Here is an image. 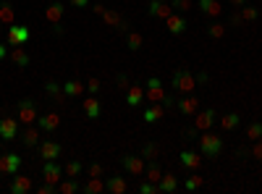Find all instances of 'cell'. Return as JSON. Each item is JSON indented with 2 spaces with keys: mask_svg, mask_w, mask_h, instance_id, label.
Returning <instances> with one entry per match:
<instances>
[{
  "mask_svg": "<svg viewBox=\"0 0 262 194\" xmlns=\"http://www.w3.org/2000/svg\"><path fill=\"white\" fill-rule=\"evenodd\" d=\"M58 191H61V194H76V191H79V184L73 181V179L58 181Z\"/></svg>",
  "mask_w": 262,
  "mask_h": 194,
  "instance_id": "cell-35",
  "label": "cell"
},
{
  "mask_svg": "<svg viewBox=\"0 0 262 194\" xmlns=\"http://www.w3.org/2000/svg\"><path fill=\"white\" fill-rule=\"evenodd\" d=\"M18 121L21 123H34L37 121V105L32 97H24V100H18Z\"/></svg>",
  "mask_w": 262,
  "mask_h": 194,
  "instance_id": "cell-4",
  "label": "cell"
},
{
  "mask_svg": "<svg viewBox=\"0 0 262 194\" xmlns=\"http://www.w3.org/2000/svg\"><path fill=\"white\" fill-rule=\"evenodd\" d=\"M126 45H128V50H142V45H144L142 34L139 32H128L126 34Z\"/></svg>",
  "mask_w": 262,
  "mask_h": 194,
  "instance_id": "cell-31",
  "label": "cell"
},
{
  "mask_svg": "<svg viewBox=\"0 0 262 194\" xmlns=\"http://www.w3.org/2000/svg\"><path fill=\"white\" fill-rule=\"evenodd\" d=\"M160 179H163V171H160V165H158L155 160H149V168H147V181L158 184Z\"/></svg>",
  "mask_w": 262,
  "mask_h": 194,
  "instance_id": "cell-33",
  "label": "cell"
},
{
  "mask_svg": "<svg viewBox=\"0 0 262 194\" xmlns=\"http://www.w3.org/2000/svg\"><path fill=\"white\" fill-rule=\"evenodd\" d=\"M0 176H3V171H0Z\"/></svg>",
  "mask_w": 262,
  "mask_h": 194,
  "instance_id": "cell-56",
  "label": "cell"
},
{
  "mask_svg": "<svg viewBox=\"0 0 262 194\" xmlns=\"http://www.w3.org/2000/svg\"><path fill=\"white\" fill-rule=\"evenodd\" d=\"M37 126H40V131H55L61 126V116L58 113H42V116H37Z\"/></svg>",
  "mask_w": 262,
  "mask_h": 194,
  "instance_id": "cell-10",
  "label": "cell"
},
{
  "mask_svg": "<svg viewBox=\"0 0 262 194\" xmlns=\"http://www.w3.org/2000/svg\"><path fill=\"white\" fill-rule=\"evenodd\" d=\"M241 123V118H239V113H226L223 116V121H220V126L226 129V131H233L236 126Z\"/></svg>",
  "mask_w": 262,
  "mask_h": 194,
  "instance_id": "cell-30",
  "label": "cell"
},
{
  "mask_svg": "<svg viewBox=\"0 0 262 194\" xmlns=\"http://www.w3.org/2000/svg\"><path fill=\"white\" fill-rule=\"evenodd\" d=\"M61 155V145L58 142H42L40 145V157L42 160H58Z\"/></svg>",
  "mask_w": 262,
  "mask_h": 194,
  "instance_id": "cell-18",
  "label": "cell"
},
{
  "mask_svg": "<svg viewBox=\"0 0 262 194\" xmlns=\"http://www.w3.org/2000/svg\"><path fill=\"white\" fill-rule=\"evenodd\" d=\"M241 16H244V21H257L259 11H257V8H252V6H241Z\"/></svg>",
  "mask_w": 262,
  "mask_h": 194,
  "instance_id": "cell-41",
  "label": "cell"
},
{
  "mask_svg": "<svg viewBox=\"0 0 262 194\" xmlns=\"http://www.w3.org/2000/svg\"><path fill=\"white\" fill-rule=\"evenodd\" d=\"M0 155H3V152H0Z\"/></svg>",
  "mask_w": 262,
  "mask_h": 194,
  "instance_id": "cell-57",
  "label": "cell"
},
{
  "mask_svg": "<svg viewBox=\"0 0 262 194\" xmlns=\"http://www.w3.org/2000/svg\"><path fill=\"white\" fill-rule=\"evenodd\" d=\"M165 21H168V32H171V34H176V37L186 32V19H184V16H178L176 11H173L171 16H168Z\"/></svg>",
  "mask_w": 262,
  "mask_h": 194,
  "instance_id": "cell-17",
  "label": "cell"
},
{
  "mask_svg": "<svg viewBox=\"0 0 262 194\" xmlns=\"http://www.w3.org/2000/svg\"><path fill=\"white\" fill-rule=\"evenodd\" d=\"M223 34H226V26H223V24H210V26H207V37H213V40H220Z\"/></svg>",
  "mask_w": 262,
  "mask_h": 194,
  "instance_id": "cell-39",
  "label": "cell"
},
{
  "mask_svg": "<svg viewBox=\"0 0 262 194\" xmlns=\"http://www.w3.org/2000/svg\"><path fill=\"white\" fill-rule=\"evenodd\" d=\"M11 61H13L18 68H27V66L32 63V58H29V52L24 50V45H21V47H11Z\"/></svg>",
  "mask_w": 262,
  "mask_h": 194,
  "instance_id": "cell-23",
  "label": "cell"
},
{
  "mask_svg": "<svg viewBox=\"0 0 262 194\" xmlns=\"http://www.w3.org/2000/svg\"><path fill=\"white\" fill-rule=\"evenodd\" d=\"M92 11H95L97 16H102V13H105V6H102V3H95V6H92Z\"/></svg>",
  "mask_w": 262,
  "mask_h": 194,
  "instance_id": "cell-50",
  "label": "cell"
},
{
  "mask_svg": "<svg viewBox=\"0 0 262 194\" xmlns=\"http://www.w3.org/2000/svg\"><path fill=\"white\" fill-rule=\"evenodd\" d=\"M73 8H89V0H68Z\"/></svg>",
  "mask_w": 262,
  "mask_h": 194,
  "instance_id": "cell-49",
  "label": "cell"
},
{
  "mask_svg": "<svg viewBox=\"0 0 262 194\" xmlns=\"http://www.w3.org/2000/svg\"><path fill=\"white\" fill-rule=\"evenodd\" d=\"M158 189H160V194H173L178 189V179L173 173H163V179L158 181Z\"/></svg>",
  "mask_w": 262,
  "mask_h": 194,
  "instance_id": "cell-19",
  "label": "cell"
},
{
  "mask_svg": "<svg viewBox=\"0 0 262 194\" xmlns=\"http://www.w3.org/2000/svg\"><path fill=\"white\" fill-rule=\"evenodd\" d=\"M116 84L121 87V90H128V76H126V74H118V79H116Z\"/></svg>",
  "mask_w": 262,
  "mask_h": 194,
  "instance_id": "cell-48",
  "label": "cell"
},
{
  "mask_svg": "<svg viewBox=\"0 0 262 194\" xmlns=\"http://www.w3.org/2000/svg\"><path fill=\"white\" fill-rule=\"evenodd\" d=\"M0 24H6V26L16 24V11H13V6L8 3V0L0 3Z\"/></svg>",
  "mask_w": 262,
  "mask_h": 194,
  "instance_id": "cell-26",
  "label": "cell"
},
{
  "mask_svg": "<svg viewBox=\"0 0 262 194\" xmlns=\"http://www.w3.org/2000/svg\"><path fill=\"white\" fill-rule=\"evenodd\" d=\"M197 81H202V84H207V81H210V76H207V74H197Z\"/></svg>",
  "mask_w": 262,
  "mask_h": 194,
  "instance_id": "cell-53",
  "label": "cell"
},
{
  "mask_svg": "<svg viewBox=\"0 0 262 194\" xmlns=\"http://www.w3.org/2000/svg\"><path fill=\"white\" fill-rule=\"evenodd\" d=\"M252 157H254V160H259L262 163V139H257V142H254V147H252V152H249Z\"/></svg>",
  "mask_w": 262,
  "mask_h": 194,
  "instance_id": "cell-45",
  "label": "cell"
},
{
  "mask_svg": "<svg viewBox=\"0 0 262 194\" xmlns=\"http://www.w3.org/2000/svg\"><path fill=\"white\" fill-rule=\"evenodd\" d=\"M231 6H236V8H241V6H247V0H231Z\"/></svg>",
  "mask_w": 262,
  "mask_h": 194,
  "instance_id": "cell-54",
  "label": "cell"
},
{
  "mask_svg": "<svg viewBox=\"0 0 262 194\" xmlns=\"http://www.w3.org/2000/svg\"><path fill=\"white\" fill-rule=\"evenodd\" d=\"M144 97H147L149 102H163L165 92H163V81H160L158 76H149V79H147V90H144Z\"/></svg>",
  "mask_w": 262,
  "mask_h": 194,
  "instance_id": "cell-6",
  "label": "cell"
},
{
  "mask_svg": "<svg viewBox=\"0 0 262 194\" xmlns=\"http://www.w3.org/2000/svg\"><path fill=\"white\" fill-rule=\"evenodd\" d=\"M171 8L178 11V13H186V11L194 8V3H192V0H171Z\"/></svg>",
  "mask_w": 262,
  "mask_h": 194,
  "instance_id": "cell-37",
  "label": "cell"
},
{
  "mask_svg": "<svg viewBox=\"0 0 262 194\" xmlns=\"http://www.w3.org/2000/svg\"><path fill=\"white\" fill-rule=\"evenodd\" d=\"M82 191L84 194H100V191H105V181L100 176H89V181L82 186Z\"/></svg>",
  "mask_w": 262,
  "mask_h": 194,
  "instance_id": "cell-28",
  "label": "cell"
},
{
  "mask_svg": "<svg viewBox=\"0 0 262 194\" xmlns=\"http://www.w3.org/2000/svg\"><path fill=\"white\" fill-rule=\"evenodd\" d=\"M84 113L95 121V118H100V113H102V105H100V100L95 97V95H89L87 100H84Z\"/></svg>",
  "mask_w": 262,
  "mask_h": 194,
  "instance_id": "cell-22",
  "label": "cell"
},
{
  "mask_svg": "<svg viewBox=\"0 0 262 194\" xmlns=\"http://www.w3.org/2000/svg\"><path fill=\"white\" fill-rule=\"evenodd\" d=\"M247 139H249V142L262 139V123H259V121H252L249 126H247Z\"/></svg>",
  "mask_w": 262,
  "mask_h": 194,
  "instance_id": "cell-32",
  "label": "cell"
},
{
  "mask_svg": "<svg viewBox=\"0 0 262 194\" xmlns=\"http://www.w3.org/2000/svg\"><path fill=\"white\" fill-rule=\"evenodd\" d=\"M144 100V90H142V87H128V90H126V105H128V108H137V105Z\"/></svg>",
  "mask_w": 262,
  "mask_h": 194,
  "instance_id": "cell-24",
  "label": "cell"
},
{
  "mask_svg": "<svg viewBox=\"0 0 262 194\" xmlns=\"http://www.w3.org/2000/svg\"><path fill=\"white\" fill-rule=\"evenodd\" d=\"M84 92V84L79 81V79H68L66 84H63V95L66 97H79Z\"/></svg>",
  "mask_w": 262,
  "mask_h": 194,
  "instance_id": "cell-29",
  "label": "cell"
},
{
  "mask_svg": "<svg viewBox=\"0 0 262 194\" xmlns=\"http://www.w3.org/2000/svg\"><path fill=\"white\" fill-rule=\"evenodd\" d=\"M18 168H21V155H16V152L0 155V171H3V176H13V173H18Z\"/></svg>",
  "mask_w": 262,
  "mask_h": 194,
  "instance_id": "cell-5",
  "label": "cell"
},
{
  "mask_svg": "<svg viewBox=\"0 0 262 194\" xmlns=\"http://www.w3.org/2000/svg\"><path fill=\"white\" fill-rule=\"evenodd\" d=\"M63 173L68 176V179H76V176L82 173V163H79V160H68V163L63 165Z\"/></svg>",
  "mask_w": 262,
  "mask_h": 194,
  "instance_id": "cell-34",
  "label": "cell"
},
{
  "mask_svg": "<svg viewBox=\"0 0 262 194\" xmlns=\"http://www.w3.org/2000/svg\"><path fill=\"white\" fill-rule=\"evenodd\" d=\"M102 21H105L108 26H118V24H121V16H118L116 11H108V8H105V13H102Z\"/></svg>",
  "mask_w": 262,
  "mask_h": 194,
  "instance_id": "cell-38",
  "label": "cell"
},
{
  "mask_svg": "<svg viewBox=\"0 0 262 194\" xmlns=\"http://www.w3.org/2000/svg\"><path fill=\"white\" fill-rule=\"evenodd\" d=\"M178 110H181V116H194L199 110V100L192 97V95H184L178 100Z\"/></svg>",
  "mask_w": 262,
  "mask_h": 194,
  "instance_id": "cell-16",
  "label": "cell"
},
{
  "mask_svg": "<svg viewBox=\"0 0 262 194\" xmlns=\"http://www.w3.org/2000/svg\"><path fill=\"white\" fill-rule=\"evenodd\" d=\"M29 189H32V179H29V176H16V173H13L11 194H27Z\"/></svg>",
  "mask_w": 262,
  "mask_h": 194,
  "instance_id": "cell-20",
  "label": "cell"
},
{
  "mask_svg": "<svg viewBox=\"0 0 262 194\" xmlns=\"http://www.w3.org/2000/svg\"><path fill=\"white\" fill-rule=\"evenodd\" d=\"M6 52H8V47H6V42H0V61L6 58Z\"/></svg>",
  "mask_w": 262,
  "mask_h": 194,
  "instance_id": "cell-52",
  "label": "cell"
},
{
  "mask_svg": "<svg viewBox=\"0 0 262 194\" xmlns=\"http://www.w3.org/2000/svg\"><path fill=\"white\" fill-rule=\"evenodd\" d=\"M163 108H173V97L165 95V97H163Z\"/></svg>",
  "mask_w": 262,
  "mask_h": 194,
  "instance_id": "cell-51",
  "label": "cell"
},
{
  "mask_svg": "<svg viewBox=\"0 0 262 194\" xmlns=\"http://www.w3.org/2000/svg\"><path fill=\"white\" fill-rule=\"evenodd\" d=\"M194 84H197V76L189 71V68H178V71L173 74V90L181 92V95L194 92Z\"/></svg>",
  "mask_w": 262,
  "mask_h": 194,
  "instance_id": "cell-3",
  "label": "cell"
},
{
  "mask_svg": "<svg viewBox=\"0 0 262 194\" xmlns=\"http://www.w3.org/2000/svg\"><path fill=\"white\" fill-rule=\"evenodd\" d=\"M102 173H105L102 163H92V165H89V176H102Z\"/></svg>",
  "mask_w": 262,
  "mask_h": 194,
  "instance_id": "cell-46",
  "label": "cell"
},
{
  "mask_svg": "<svg viewBox=\"0 0 262 194\" xmlns=\"http://www.w3.org/2000/svg\"><path fill=\"white\" fill-rule=\"evenodd\" d=\"M84 90H87L89 95H95V92H100V79H89V81L84 84Z\"/></svg>",
  "mask_w": 262,
  "mask_h": 194,
  "instance_id": "cell-44",
  "label": "cell"
},
{
  "mask_svg": "<svg viewBox=\"0 0 262 194\" xmlns=\"http://www.w3.org/2000/svg\"><path fill=\"white\" fill-rule=\"evenodd\" d=\"M63 176V168L55 163V160H45V168H42V179L50 181V184H58Z\"/></svg>",
  "mask_w": 262,
  "mask_h": 194,
  "instance_id": "cell-13",
  "label": "cell"
},
{
  "mask_svg": "<svg viewBox=\"0 0 262 194\" xmlns=\"http://www.w3.org/2000/svg\"><path fill=\"white\" fill-rule=\"evenodd\" d=\"M45 92H47L50 97H55V100H61V92H63V87H58L55 81H45Z\"/></svg>",
  "mask_w": 262,
  "mask_h": 194,
  "instance_id": "cell-40",
  "label": "cell"
},
{
  "mask_svg": "<svg viewBox=\"0 0 262 194\" xmlns=\"http://www.w3.org/2000/svg\"><path fill=\"white\" fill-rule=\"evenodd\" d=\"M215 123V110H197L194 113V129L197 131H210Z\"/></svg>",
  "mask_w": 262,
  "mask_h": 194,
  "instance_id": "cell-9",
  "label": "cell"
},
{
  "mask_svg": "<svg viewBox=\"0 0 262 194\" xmlns=\"http://www.w3.org/2000/svg\"><path fill=\"white\" fill-rule=\"evenodd\" d=\"M244 24V16H241V11H233V16H231V26H241Z\"/></svg>",
  "mask_w": 262,
  "mask_h": 194,
  "instance_id": "cell-47",
  "label": "cell"
},
{
  "mask_svg": "<svg viewBox=\"0 0 262 194\" xmlns=\"http://www.w3.org/2000/svg\"><path fill=\"white\" fill-rule=\"evenodd\" d=\"M199 152L204 157H210V160H215V157L223 152V139L218 134H202L199 136Z\"/></svg>",
  "mask_w": 262,
  "mask_h": 194,
  "instance_id": "cell-1",
  "label": "cell"
},
{
  "mask_svg": "<svg viewBox=\"0 0 262 194\" xmlns=\"http://www.w3.org/2000/svg\"><path fill=\"white\" fill-rule=\"evenodd\" d=\"M21 142H24V147H34L37 142H40V126H27V131H21Z\"/></svg>",
  "mask_w": 262,
  "mask_h": 194,
  "instance_id": "cell-27",
  "label": "cell"
},
{
  "mask_svg": "<svg viewBox=\"0 0 262 194\" xmlns=\"http://www.w3.org/2000/svg\"><path fill=\"white\" fill-rule=\"evenodd\" d=\"M18 118H0V139H6V142H11V139L18 136Z\"/></svg>",
  "mask_w": 262,
  "mask_h": 194,
  "instance_id": "cell-7",
  "label": "cell"
},
{
  "mask_svg": "<svg viewBox=\"0 0 262 194\" xmlns=\"http://www.w3.org/2000/svg\"><path fill=\"white\" fill-rule=\"evenodd\" d=\"M105 191H110V194H126L128 191L126 176H110V179L105 181Z\"/></svg>",
  "mask_w": 262,
  "mask_h": 194,
  "instance_id": "cell-15",
  "label": "cell"
},
{
  "mask_svg": "<svg viewBox=\"0 0 262 194\" xmlns=\"http://www.w3.org/2000/svg\"><path fill=\"white\" fill-rule=\"evenodd\" d=\"M147 13L155 16V19H168V16L173 13V8H171V3H163V0H149Z\"/></svg>",
  "mask_w": 262,
  "mask_h": 194,
  "instance_id": "cell-11",
  "label": "cell"
},
{
  "mask_svg": "<svg viewBox=\"0 0 262 194\" xmlns=\"http://www.w3.org/2000/svg\"><path fill=\"white\" fill-rule=\"evenodd\" d=\"M178 160H181V165H184V168L197 171V168L202 165V152H194V150H184V152L178 155Z\"/></svg>",
  "mask_w": 262,
  "mask_h": 194,
  "instance_id": "cell-12",
  "label": "cell"
},
{
  "mask_svg": "<svg viewBox=\"0 0 262 194\" xmlns=\"http://www.w3.org/2000/svg\"><path fill=\"white\" fill-rule=\"evenodd\" d=\"M158 152H160V147H158L155 142H147V145L142 147V157H147V160H155Z\"/></svg>",
  "mask_w": 262,
  "mask_h": 194,
  "instance_id": "cell-36",
  "label": "cell"
},
{
  "mask_svg": "<svg viewBox=\"0 0 262 194\" xmlns=\"http://www.w3.org/2000/svg\"><path fill=\"white\" fill-rule=\"evenodd\" d=\"M29 37H32V32H29V26H24V24H11V26H6V42H8V47H21V45L29 42Z\"/></svg>",
  "mask_w": 262,
  "mask_h": 194,
  "instance_id": "cell-2",
  "label": "cell"
},
{
  "mask_svg": "<svg viewBox=\"0 0 262 194\" xmlns=\"http://www.w3.org/2000/svg\"><path fill=\"white\" fill-rule=\"evenodd\" d=\"M160 189H158V184H152V181H144L142 186H139V194H158Z\"/></svg>",
  "mask_w": 262,
  "mask_h": 194,
  "instance_id": "cell-43",
  "label": "cell"
},
{
  "mask_svg": "<svg viewBox=\"0 0 262 194\" xmlns=\"http://www.w3.org/2000/svg\"><path fill=\"white\" fill-rule=\"evenodd\" d=\"M199 186H202V176H189V179H186V184H184L186 191H194V189H199Z\"/></svg>",
  "mask_w": 262,
  "mask_h": 194,
  "instance_id": "cell-42",
  "label": "cell"
},
{
  "mask_svg": "<svg viewBox=\"0 0 262 194\" xmlns=\"http://www.w3.org/2000/svg\"><path fill=\"white\" fill-rule=\"evenodd\" d=\"M199 11H202L204 16H210V19H218L223 8H220L218 0H199Z\"/></svg>",
  "mask_w": 262,
  "mask_h": 194,
  "instance_id": "cell-25",
  "label": "cell"
},
{
  "mask_svg": "<svg viewBox=\"0 0 262 194\" xmlns=\"http://www.w3.org/2000/svg\"><path fill=\"white\" fill-rule=\"evenodd\" d=\"M63 13H66V6L61 3V0H53V3L45 8V19H47L50 24H61Z\"/></svg>",
  "mask_w": 262,
  "mask_h": 194,
  "instance_id": "cell-14",
  "label": "cell"
},
{
  "mask_svg": "<svg viewBox=\"0 0 262 194\" xmlns=\"http://www.w3.org/2000/svg\"><path fill=\"white\" fill-rule=\"evenodd\" d=\"M121 163H123V168H126L131 176H142V173H144V157H142V155H123Z\"/></svg>",
  "mask_w": 262,
  "mask_h": 194,
  "instance_id": "cell-8",
  "label": "cell"
},
{
  "mask_svg": "<svg viewBox=\"0 0 262 194\" xmlns=\"http://www.w3.org/2000/svg\"><path fill=\"white\" fill-rule=\"evenodd\" d=\"M165 116V108H163V102H152V105H149V108L144 110V123H158L160 118Z\"/></svg>",
  "mask_w": 262,
  "mask_h": 194,
  "instance_id": "cell-21",
  "label": "cell"
},
{
  "mask_svg": "<svg viewBox=\"0 0 262 194\" xmlns=\"http://www.w3.org/2000/svg\"><path fill=\"white\" fill-rule=\"evenodd\" d=\"M3 26H6V24H0V32H3Z\"/></svg>",
  "mask_w": 262,
  "mask_h": 194,
  "instance_id": "cell-55",
  "label": "cell"
}]
</instances>
